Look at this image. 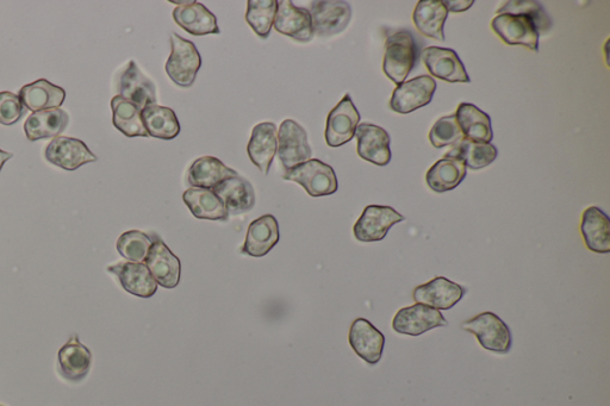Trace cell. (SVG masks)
<instances>
[{"label":"cell","mask_w":610,"mask_h":406,"mask_svg":"<svg viewBox=\"0 0 610 406\" xmlns=\"http://www.w3.org/2000/svg\"><path fill=\"white\" fill-rule=\"evenodd\" d=\"M360 114L350 95H346L335 106L327 118L326 142L329 147L338 148L356 136Z\"/></svg>","instance_id":"cell-11"},{"label":"cell","mask_w":610,"mask_h":406,"mask_svg":"<svg viewBox=\"0 0 610 406\" xmlns=\"http://www.w3.org/2000/svg\"><path fill=\"white\" fill-rule=\"evenodd\" d=\"M406 217L391 206L369 205L354 224V237L360 242H379L385 239L389 230Z\"/></svg>","instance_id":"cell-5"},{"label":"cell","mask_w":610,"mask_h":406,"mask_svg":"<svg viewBox=\"0 0 610 406\" xmlns=\"http://www.w3.org/2000/svg\"><path fill=\"white\" fill-rule=\"evenodd\" d=\"M173 20L186 33L194 36L221 33L215 15L201 3L191 2L189 5L178 6L173 11Z\"/></svg>","instance_id":"cell-24"},{"label":"cell","mask_w":610,"mask_h":406,"mask_svg":"<svg viewBox=\"0 0 610 406\" xmlns=\"http://www.w3.org/2000/svg\"><path fill=\"white\" fill-rule=\"evenodd\" d=\"M70 116L61 109L33 112L24 123V133L31 142L52 139L64 133Z\"/></svg>","instance_id":"cell-28"},{"label":"cell","mask_w":610,"mask_h":406,"mask_svg":"<svg viewBox=\"0 0 610 406\" xmlns=\"http://www.w3.org/2000/svg\"><path fill=\"white\" fill-rule=\"evenodd\" d=\"M435 90H437V81L429 76L404 81L392 93L390 108L397 114H410L431 103Z\"/></svg>","instance_id":"cell-10"},{"label":"cell","mask_w":610,"mask_h":406,"mask_svg":"<svg viewBox=\"0 0 610 406\" xmlns=\"http://www.w3.org/2000/svg\"><path fill=\"white\" fill-rule=\"evenodd\" d=\"M91 364L92 353L76 334L70 337L58 353V371L70 383L77 384L84 380L90 372Z\"/></svg>","instance_id":"cell-19"},{"label":"cell","mask_w":610,"mask_h":406,"mask_svg":"<svg viewBox=\"0 0 610 406\" xmlns=\"http://www.w3.org/2000/svg\"><path fill=\"white\" fill-rule=\"evenodd\" d=\"M183 201L191 214L199 220L228 221L229 214L226 205L213 190L192 187L184 192Z\"/></svg>","instance_id":"cell-33"},{"label":"cell","mask_w":610,"mask_h":406,"mask_svg":"<svg viewBox=\"0 0 610 406\" xmlns=\"http://www.w3.org/2000/svg\"><path fill=\"white\" fill-rule=\"evenodd\" d=\"M145 265L158 285L164 289H176L180 281V260L168 248L159 236L155 237L145 260Z\"/></svg>","instance_id":"cell-16"},{"label":"cell","mask_w":610,"mask_h":406,"mask_svg":"<svg viewBox=\"0 0 610 406\" xmlns=\"http://www.w3.org/2000/svg\"><path fill=\"white\" fill-rule=\"evenodd\" d=\"M107 271L120 281L124 291L139 298H152L158 291V283L141 262H120L112 265Z\"/></svg>","instance_id":"cell-18"},{"label":"cell","mask_w":610,"mask_h":406,"mask_svg":"<svg viewBox=\"0 0 610 406\" xmlns=\"http://www.w3.org/2000/svg\"><path fill=\"white\" fill-rule=\"evenodd\" d=\"M143 126L154 139L170 141L180 134V124L174 111L158 104L147 106L141 112Z\"/></svg>","instance_id":"cell-34"},{"label":"cell","mask_w":610,"mask_h":406,"mask_svg":"<svg viewBox=\"0 0 610 406\" xmlns=\"http://www.w3.org/2000/svg\"><path fill=\"white\" fill-rule=\"evenodd\" d=\"M157 235H148L140 230H129L117 240V252L122 258L130 262H141L145 260Z\"/></svg>","instance_id":"cell-38"},{"label":"cell","mask_w":610,"mask_h":406,"mask_svg":"<svg viewBox=\"0 0 610 406\" xmlns=\"http://www.w3.org/2000/svg\"><path fill=\"white\" fill-rule=\"evenodd\" d=\"M457 123L465 139L490 143L494 139L490 116L470 103H462L456 112Z\"/></svg>","instance_id":"cell-32"},{"label":"cell","mask_w":610,"mask_h":406,"mask_svg":"<svg viewBox=\"0 0 610 406\" xmlns=\"http://www.w3.org/2000/svg\"><path fill=\"white\" fill-rule=\"evenodd\" d=\"M284 180L300 184L310 197H325L338 191V178L332 168L317 159H310L285 171Z\"/></svg>","instance_id":"cell-3"},{"label":"cell","mask_w":610,"mask_h":406,"mask_svg":"<svg viewBox=\"0 0 610 406\" xmlns=\"http://www.w3.org/2000/svg\"><path fill=\"white\" fill-rule=\"evenodd\" d=\"M24 108L33 111L60 109L66 99V92L61 87L53 85L51 81L39 79L29 85L23 86L18 93Z\"/></svg>","instance_id":"cell-25"},{"label":"cell","mask_w":610,"mask_h":406,"mask_svg":"<svg viewBox=\"0 0 610 406\" xmlns=\"http://www.w3.org/2000/svg\"><path fill=\"white\" fill-rule=\"evenodd\" d=\"M473 3H475L473 0H470V2L468 0H458V2L457 0H448V2H444V5L448 12H463L469 10Z\"/></svg>","instance_id":"cell-42"},{"label":"cell","mask_w":610,"mask_h":406,"mask_svg":"<svg viewBox=\"0 0 610 406\" xmlns=\"http://www.w3.org/2000/svg\"><path fill=\"white\" fill-rule=\"evenodd\" d=\"M236 176L239 174L221 160L214 156H202L190 167L188 181L194 189L213 190L222 181Z\"/></svg>","instance_id":"cell-29"},{"label":"cell","mask_w":610,"mask_h":406,"mask_svg":"<svg viewBox=\"0 0 610 406\" xmlns=\"http://www.w3.org/2000/svg\"><path fill=\"white\" fill-rule=\"evenodd\" d=\"M279 226L275 216L265 215L253 221L248 227L242 253L263 258L272 251L279 242Z\"/></svg>","instance_id":"cell-23"},{"label":"cell","mask_w":610,"mask_h":406,"mask_svg":"<svg viewBox=\"0 0 610 406\" xmlns=\"http://www.w3.org/2000/svg\"><path fill=\"white\" fill-rule=\"evenodd\" d=\"M246 22L260 39H269L277 14L276 0H250Z\"/></svg>","instance_id":"cell-37"},{"label":"cell","mask_w":610,"mask_h":406,"mask_svg":"<svg viewBox=\"0 0 610 406\" xmlns=\"http://www.w3.org/2000/svg\"><path fill=\"white\" fill-rule=\"evenodd\" d=\"M278 156L285 171L311 159L307 131L294 120H285L278 130Z\"/></svg>","instance_id":"cell-8"},{"label":"cell","mask_w":610,"mask_h":406,"mask_svg":"<svg viewBox=\"0 0 610 406\" xmlns=\"http://www.w3.org/2000/svg\"><path fill=\"white\" fill-rule=\"evenodd\" d=\"M273 27L279 34L291 37L297 42L307 43L315 36L309 10L297 8L290 0L277 2V14Z\"/></svg>","instance_id":"cell-15"},{"label":"cell","mask_w":610,"mask_h":406,"mask_svg":"<svg viewBox=\"0 0 610 406\" xmlns=\"http://www.w3.org/2000/svg\"><path fill=\"white\" fill-rule=\"evenodd\" d=\"M12 158H14V154L2 151V149H0V171H2L5 162L9 161Z\"/></svg>","instance_id":"cell-43"},{"label":"cell","mask_w":610,"mask_h":406,"mask_svg":"<svg viewBox=\"0 0 610 406\" xmlns=\"http://www.w3.org/2000/svg\"><path fill=\"white\" fill-rule=\"evenodd\" d=\"M462 160L445 155L444 159L435 162L427 172L426 181L429 189L437 193H444L456 189L468 173Z\"/></svg>","instance_id":"cell-31"},{"label":"cell","mask_w":610,"mask_h":406,"mask_svg":"<svg viewBox=\"0 0 610 406\" xmlns=\"http://www.w3.org/2000/svg\"><path fill=\"white\" fill-rule=\"evenodd\" d=\"M348 341L353 351L367 364L377 365L382 360L385 336L365 318H357L353 321Z\"/></svg>","instance_id":"cell-17"},{"label":"cell","mask_w":610,"mask_h":406,"mask_svg":"<svg viewBox=\"0 0 610 406\" xmlns=\"http://www.w3.org/2000/svg\"><path fill=\"white\" fill-rule=\"evenodd\" d=\"M465 139L462 130H460L456 115L446 116L434 124L429 131V141L434 148H444L447 146H456L460 141Z\"/></svg>","instance_id":"cell-40"},{"label":"cell","mask_w":610,"mask_h":406,"mask_svg":"<svg viewBox=\"0 0 610 406\" xmlns=\"http://www.w3.org/2000/svg\"><path fill=\"white\" fill-rule=\"evenodd\" d=\"M421 59L433 77L446 83L469 84L471 81L462 60L453 49L427 47L423 49Z\"/></svg>","instance_id":"cell-13"},{"label":"cell","mask_w":610,"mask_h":406,"mask_svg":"<svg viewBox=\"0 0 610 406\" xmlns=\"http://www.w3.org/2000/svg\"><path fill=\"white\" fill-rule=\"evenodd\" d=\"M491 28L494 33L508 46H522L539 52V36L532 20L522 15H497Z\"/></svg>","instance_id":"cell-9"},{"label":"cell","mask_w":610,"mask_h":406,"mask_svg":"<svg viewBox=\"0 0 610 406\" xmlns=\"http://www.w3.org/2000/svg\"><path fill=\"white\" fill-rule=\"evenodd\" d=\"M417 59V43L412 33L403 30L388 37L385 43L383 71L398 86L406 81Z\"/></svg>","instance_id":"cell-1"},{"label":"cell","mask_w":610,"mask_h":406,"mask_svg":"<svg viewBox=\"0 0 610 406\" xmlns=\"http://www.w3.org/2000/svg\"><path fill=\"white\" fill-rule=\"evenodd\" d=\"M112 123L117 130L127 137H149L143 126L141 112L138 106L126 101L120 96L112 98Z\"/></svg>","instance_id":"cell-35"},{"label":"cell","mask_w":610,"mask_h":406,"mask_svg":"<svg viewBox=\"0 0 610 406\" xmlns=\"http://www.w3.org/2000/svg\"><path fill=\"white\" fill-rule=\"evenodd\" d=\"M213 191L226 205L229 216L251 211L255 205V193L250 181L236 176L222 181Z\"/></svg>","instance_id":"cell-27"},{"label":"cell","mask_w":610,"mask_h":406,"mask_svg":"<svg viewBox=\"0 0 610 406\" xmlns=\"http://www.w3.org/2000/svg\"><path fill=\"white\" fill-rule=\"evenodd\" d=\"M118 93L126 101L138 106L141 110L157 104V89L139 70L135 61H130L118 81Z\"/></svg>","instance_id":"cell-21"},{"label":"cell","mask_w":610,"mask_h":406,"mask_svg":"<svg viewBox=\"0 0 610 406\" xmlns=\"http://www.w3.org/2000/svg\"><path fill=\"white\" fill-rule=\"evenodd\" d=\"M447 156L462 160L470 170H482L496 160L499 151L491 143L475 142L468 139L460 141Z\"/></svg>","instance_id":"cell-36"},{"label":"cell","mask_w":610,"mask_h":406,"mask_svg":"<svg viewBox=\"0 0 610 406\" xmlns=\"http://www.w3.org/2000/svg\"><path fill=\"white\" fill-rule=\"evenodd\" d=\"M45 155L47 161L65 171H76L90 162L97 161V156L89 147L82 140L73 137H55L46 148Z\"/></svg>","instance_id":"cell-14"},{"label":"cell","mask_w":610,"mask_h":406,"mask_svg":"<svg viewBox=\"0 0 610 406\" xmlns=\"http://www.w3.org/2000/svg\"><path fill=\"white\" fill-rule=\"evenodd\" d=\"M448 326L446 318L439 310L423 304L406 306L397 311L392 320V329L397 334L421 336L429 330Z\"/></svg>","instance_id":"cell-7"},{"label":"cell","mask_w":610,"mask_h":406,"mask_svg":"<svg viewBox=\"0 0 610 406\" xmlns=\"http://www.w3.org/2000/svg\"><path fill=\"white\" fill-rule=\"evenodd\" d=\"M464 286L445 277H437L415 287L413 299L416 304L431 306L435 310H451L464 298Z\"/></svg>","instance_id":"cell-12"},{"label":"cell","mask_w":610,"mask_h":406,"mask_svg":"<svg viewBox=\"0 0 610 406\" xmlns=\"http://www.w3.org/2000/svg\"><path fill=\"white\" fill-rule=\"evenodd\" d=\"M356 136L357 151L361 159L381 167L390 164L391 139L387 130L375 126V124L363 123L358 126Z\"/></svg>","instance_id":"cell-20"},{"label":"cell","mask_w":610,"mask_h":406,"mask_svg":"<svg viewBox=\"0 0 610 406\" xmlns=\"http://www.w3.org/2000/svg\"><path fill=\"white\" fill-rule=\"evenodd\" d=\"M497 15H522L532 20L538 33H547L552 28V21L539 2L535 0H509L496 12Z\"/></svg>","instance_id":"cell-39"},{"label":"cell","mask_w":610,"mask_h":406,"mask_svg":"<svg viewBox=\"0 0 610 406\" xmlns=\"http://www.w3.org/2000/svg\"><path fill=\"white\" fill-rule=\"evenodd\" d=\"M278 151V130L276 124L271 122L260 123L252 131L247 152L251 161L259 168L265 176L269 174L270 168Z\"/></svg>","instance_id":"cell-22"},{"label":"cell","mask_w":610,"mask_h":406,"mask_svg":"<svg viewBox=\"0 0 610 406\" xmlns=\"http://www.w3.org/2000/svg\"><path fill=\"white\" fill-rule=\"evenodd\" d=\"M448 11L440 0H422L417 3L413 21L422 35L438 41H445L444 26Z\"/></svg>","instance_id":"cell-30"},{"label":"cell","mask_w":610,"mask_h":406,"mask_svg":"<svg viewBox=\"0 0 610 406\" xmlns=\"http://www.w3.org/2000/svg\"><path fill=\"white\" fill-rule=\"evenodd\" d=\"M581 231L585 246L597 254L610 252V221L606 212L590 206L583 212Z\"/></svg>","instance_id":"cell-26"},{"label":"cell","mask_w":610,"mask_h":406,"mask_svg":"<svg viewBox=\"0 0 610 406\" xmlns=\"http://www.w3.org/2000/svg\"><path fill=\"white\" fill-rule=\"evenodd\" d=\"M0 406H4V405H0Z\"/></svg>","instance_id":"cell-44"},{"label":"cell","mask_w":610,"mask_h":406,"mask_svg":"<svg viewBox=\"0 0 610 406\" xmlns=\"http://www.w3.org/2000/svg\"><path fill=\"white\" fill-rule=\"evenodd\" d=\"M26 112L18 95L9 91L0 92V124L14 126Z\"/></svg>","instance_id":"cell-41"},{"label":"cell","mask_w":610,"mask_h":406,"mask_svg":"<svg viewBox=\"0 0 610 406\" xmlns=\"http://www.w3.org/2000/svg\"><path fill=\"white\" fill-rule=\"evenodd\" d=\"M462 329L475 335L479 345L489 352L507 354L513 346L512 331L494 312H482L464 321Z\"/></svg>","instance_id":"cell-2"},{"label":"cell","mask_w":610,"mask_h":406,"mask_svg":"<svg viewBox=\"0 0 610 406\" xmlns=\"http://www.w3.org/2000/svg\"><path fill=\"white\" fill-rule=\"evenodd\" d=\"M171 55L165 66L167 76L180 87L195 84L197 73L202 66L201 55L196 46L176 33L171 35Z\"/></svg>","instance_id":"cell-4"},{"label":"cell","mask_w":610,"mask_h":406,"mask_svg":"<svg viewBox=\"0 0 610 406\" xmlns=\"http://www.w3.org/2000/svg\"><path fill=\"white\" fill-rule=\"evenodd\" d=\"M313 23L314 35L321 37L342 33L352 18L351 5L341 0L311 2L308 9Z\"/></svg>","instance_id":"cell-6"}]
</instances>
